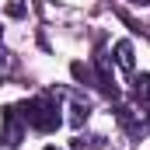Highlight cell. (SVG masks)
Instances as JSON below:
<instances>
[{
  "label": "cell",
  "instance_id": "obj_1",
  "mask_svg": "<svg viewBox=\"0 0 150 150\" xmlns=\"http://www.w3.org/2000/svg\"><path fill=\"white\" fill-rule=\"evenodd\" d=\"M18 112H21V119H25V126H32V129H38V133H56L59 122H63L56 98H49V94H35V98L21 101Z\"/></svg>",
  "mask_w": 150,
  "mask_h": 150
},
{
  "label": "cell",
  "instance_id": "obj_2",
  "mask_svg": "<svg viewBox=\"0 0 150 150\" xmlns=\"http://www.w3.org/2000/svg\"><path fill=\"white\" fill-rule=\"evenodd\" d=\"M21 140H25V119L14 105H7L4 115H0V143L4 147H21Z\"/></svg>",
  "mask_w": 150,
  "mask_h": 150
},
{
  "label": "cell",
  "instance_id": "obj_3",
  "mask_svg": "<svg viewBox=\"0 0 150 150\" xmlns=\"http://www.w3.org/2000/svg\"><path fill=\"white\" fill-rule=\"evenodd\" d=\"M133 94H136V101L147 108V119H150V74H136L133 77Z\"/></svg>",
  "mask_w": 150,
  "mask_h": 150
},
{
  "label": "cell",
  "instance_id": "obj_4",
  "mask_svg": "<svg viewBox=\"0 0 150 150\" xmlns=\"http://www.w3.org/2000/svg\"><path fill=\"white\" fill-rule=\"evenodd\" d=\"M115 59H119V67L122 70H133V42H115Z\"/></svg>",
  "mask_w": 150,
  "mask_h": 150
},
{
  "label": "cell",
  "instance_id": "obj_5",
  "mask_svg": "<svg viewBox=\"0 0 150 150\" xmlns=\"http://www.w3.org/2000/svg\"><path fill=\"white\" fill-rule=\"evenodd\" d=\"M70 122H74V126H84V122H87V115H91V108H87V105H80V101H77L74 108H70Z\"/></svg>",
  "mask_w": 150,
  "mask_h": 150
},
{
  "label": "cell",
  "instance_id": "obj_6",
  "mask_svg": "<svg viewBox=\"0 0 150 150\" xmlns=\"http://www.w3.org/2000/svg\"><path fill=\"white\" fill-rule=\"evenodd\" d=\"M7 14L11 18H25V0H7Z\"/></svg>",
  "mask_w": 150,
  "mask_h": 150
},
{
  "label": "cell",
  "instance_id": "obj_7",
  "mask_svg": "<svg viewBox=\"0 0 150 150\" xmlns=\"http://www.w3.org/2000/svg\"><path fill=\"white\" fill-rule=\"evenodd\" d=\"M11 67H14V59H11V52H7V49L0 45V74H7Z\"/></svg>",
  "mask_w": 150,
  "mask_h": 150
},
{
  "label": "cell",
  "instance_id": "obj_8",
  "mask_svg": "<svg viewBox=\"0 0 150 150\" xmlns=\"http://www.w3.org/2000/svg\"><path fill=\"white\" fill-rule=\"evenodd\" d=\"M136 4H150V0H136Z\"/></svg>",
  "mask_w": 150,
  "mask_h": 150
},
{
  "label": "cell",
  "instance_id": "obj_9",
  "mask_svg": "<svg viewBox=\"0 0 150 150\" xmlns=\"http://www.w3.org/2000/svg\"><path fill=\"white\" fill-rule=\"evenodd\" d=\"M45 150H56V147H45Z\"/></svg>",
  "mask_w": 150,
  "mask_h": 150
}]
</instances>
